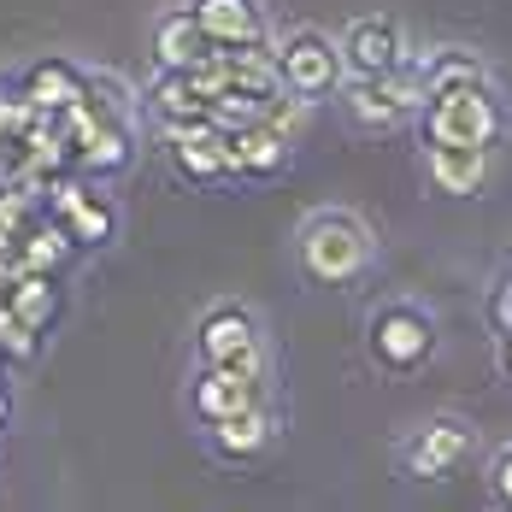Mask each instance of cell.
Returning a JSON list of instances; mask_svg holds the SVG:
<instances>
[{"mask_svg": "<svg viewBox=\"0 0 512 512\" xmlns=\"http://www.w3.org/2000/svg\"><path fill=\"white\" fill-rule=\"evenodd\" d=\"M295 259H301V271L312 283H330V289L359 283L377 265V230L354 206H318L295 230Z\"/></svg>", "mask_w": 512, "mask_h": 512, "instance_id": "1", "label": "cell"}, {"mask_svg": "<svg viewBox=\"0 0 512 512\" xmlns=\"http://www.w3.org/2000/svg\"><path fill=\"white\" fill-rule=\"evenodd\" d=\"M418 130H424V142L495 148L507 136V112H501L495 83H465V89H442L418 106Z\"/></svg>", "mask_w": 512, "mask_h": 512, "instance_id": "2", "label": "cell"}, {"mask_svg": "<svg viewBox=\"0 0 512 512\" xmlns=\"http://www.w3.org/2000/svg\"><path fill=\"white\" fill-rule=\"evenodd\" d=\"M336 101H342V112H348L354 130H365V136H389V130H401V124L418 118L424 89H418V71H412V59H407V65L377 71V77H342Z\"/></svg>", "mask_w": 512, "mask_h": 512, "instance_id": "3", "label": "cell"}, {"mask_svg": "<svg viewBox=\"0 0 512 512\" xmlns=\"http://www.w3.org/2000/svg\"><path fill=\"white\" fill-rule=\"evenodd\" d=\"M271 59H277V83L295 95V101H336L348 65H342V48L336 36H324L318 24H295L289 36L271 42Z\"/></svg>", "mask_w": 512, "mask_h": 512, "instance_id": "4", "label": "cell"}, {"mask_svg": "<svg viewBox=\"0 0 512 512\" xmlns=\"http://www.w3.org/2000/svg\"><path fill=\"white\" fill-rule=\"evenodd\" d=\"M365 348L371 359L389 371V377H412L424 371L436 354V318L418 301H383V307L365 318Z\"/></svg>", "mask_w": 512, "mask_h": 512, "instance_id": "5", "label": "cell"}, {"mask_svg": "<svg viewBox=\"0 0 512 512\" xmlns=\"http://www.w3.org/2000/svg\"><path fill=\"white\" fill-rule=\"evenodd\" d=\"M471 454H477V424L460 418V412H436V418L412 424L407 436H401L395 465H401V477H412V483H448Z\"/></svg>", "mask_w": 512, "mask_h": 512, "instance_id": "6", "label": "cell"}, {"mask_svg": "<svg viewBox=\"0 0 512 512\" xmlns=\"http://www.w3.org/2000/svg\"><path fill=\"white\" fill-rule=\"evenodd\" d=\"M195 354H201V365H248V371H265V330H259V318L242 301H218L195 324Z\"/></svg>", "mask_w": 512, "mask_h": 512, "instance_id": "7", "label": "cell"}, {"mask_svg": "<svg viewBox=\"0 0 512 512\" xmlns=\"http://www.w3.org/2000/svg\"><path fill=\"white\" fill-rule=\"evenodd\" d=\"M336 48H342L348 77H377V71H395V65H407V59H412L407 30H401V18H389V12L348 18V24H342V36H336Z\"/></svg>", "mask_w": 512, "mask_h": 512, "instance_id": "8", "label": "cell"}, {"mask_svg": "<svg viewBox=\"0 0 512 512\" xmlns=\"http://www.w3.org/2000/svg\"><path fill=\"white\" fill-rule=\"evenodd\" d=\"M259 401H271V389H265V371H248V365H201L189 383V412L201 424H218Z\"/></svg>", "mask_w": 512, "mask_h": 512, "instance_id": "9", "label": "cell"}, {"mask_svg": "<svg viewBox=\"0 0 512 512\" xmlns=\"http://www.w3.org/2000/svg\"><path fill=\"white\" fill-rule=\"evenodd\" d=\"M165 142H171V165L189 183H224V177H236L230 171V136L212 118H171Z\"/></svg>", "mask_w": 512, "mask_h": 512, "instance_id": "10", "label": "cell"}, {"mask_svg": "<svg viewBox=\"0 0 512 512\" xmlns=\"http://www.w3.org/2000/svg\"><path fill=\"white\" fill-rule=\"evenodd\" d=\"M195 12V24L206 30L212 48H248V42H271L265 6L259 0H183Z\"/></svg>", "mask_w": 512, "mask_h": 512, "instance_id": "11", "label": "cell"}, {"mask_svg": "<svg viewBox=\"0 0 512 512\" xmlns=\"http://www.w3.org/2000/svg\"><path fill=\"white\" fill-rule=\"evenodd\" d=\"M206 436H212L218 460L248 465L277 442V412H271V401H259V407H242V412H230V418H218V424H206Z\"/></svg>", "mask_w": 512, "mask_h": 512, "instance_id": "12", "label": "cell"}, {"mask_svg": "<svg viewBox=\"0 0 512 512\" xmlns=\"http://www.w3.org/2000/svg\"><path fill=\"white\" fill-rule=\"evenodd\" d=\"M424 177L436 195H477L489 183V148L465 142H424Z\"/></svg>", "mask_w": 512, "mask_h": 512, "instance_id": "13", "label": "cell"}, {"mask_svg": "<svg viewBox=\"0 0 512 512\" xmlns=\"http://www.w3.org/2000/svg\"><path fill=\"white\" fill-rule=\"evenodd\" d=\"M412 71H418L424 101L442 95V89H465V83H495V77H489V59L471 53V48H460V42H442V48L412 53Z\"/></svg>", "mask_w": 512, "mask_h": 512, "instance_id": "14", "label": "cell"}, {"mask_svg": "<svg viewBox=\"0 0 512 512\" xmlns=\"http://www.w3.org/2000/svg\"><path fill=\"white\" fill-rule=\"evenodd\" d=\"M212 42H206V30L195 24V12L189 6H177V12H159L154 18V65L159 71H195Z\"/></svg>", "mask_w": 512, "mask_h": 512, "instance_id": "15", "label": "cell"}, {"mask_svg": "<svg viewBox=\"0 0 512 512\" xmlns=\"http://www.w3.org/2000/svg\"><path fill=\"white\" fill-rule=\"evenodd\" d=\"M230 136V171L236 177H277L289 165V136L271 130V124H242V130H224Z\"/></svg>", "mask_w": 512, "mask_h": 512, "instance_id": "16", "label": "cell"}, {"mask_svg": "<svg viewBox=\"0 0 512 512\" xmlns=\"http://www.w3.org/2000/svg\"><path fill=\"white\" fill-rule=\"evenodd\" d=\"M154 112H159V124H171V118H206V95L189 83V71H159Z\"/></svg>", "mask_w": 512, "mask_h": 512, "instance_id": "17", "label": "cell"}, {"mask_svg": "<svg viewBox=\"0 0 512 512\" xmlns=\"http://www.w3.org/2000/svg\"><path fill=\"white\" fill-rule=\"evenodd\" d=\"M30 101L36 106H71L77 101V77H71L65 65H42V71L30 77Z\"/></svg>", "mask_w": 512, "mask_h": 512, "instance_id": "18", "label": "cell"}, {"mask_svg": "<svg viewBox=\"0 0 512 512\" xmlns=\"http://www.w3.org/2000/svg\"><path fill=\"white\" fill-rule=\"evenodd\" d=\"M489 495H495L501 507H512V442H501V448L489 454Z\"/></svg>", "mask_w": 512, "mask_h": 512, "instance_id": "19", "label": "cell"}, {"mask_svg": "<svg viewBox=\"0 0 512 512\" xmlns=\"http://www.w3.org/2000/svg\"><path fill=\"white\" fill-rule=\"evenodd\" d=\"M71 230H83L89 242H106V236H112V212H106V206H83V201H77V218H71Z\"/></svg>", "mask_w": 512, "mask_h": 512, "instance_id": "20", "label": "cell"}, {"mask_svg": "<svg viewBox=\"0 0 512 512\" xmlns=\"http://www.w3.org/2000/svg\"><path fill=\"white\" fill-rule=\"evenodd\" d=\"M48 283H24V289H18V318H30V324H36V318H48Z\"/></svg>", "mask_w": 512, "mask_h": 512, "instance_id": "21", "label": "cell"}, {"mask_svg": "<svg viewBox=\"0 0 512 512\" xmlns=\"http://www.w3.org/2000/svg\"><path fill=\"white\" fill-rule=\"evenodd\" d=\"M495 324H501V336L512 330V283H501V289H495Z\"/></svg>", "mask_w": 512, "mask_h": 512, "instance_id": "22", "label": "cell"}, {"mask_svg": "<svg viewBox=\"0 0 512 512\" xmlns=\"http://www.w3.org/2000/svg\"><path fill=\"white\" fill-rule=\"evenodd\" d=\"M501 359H507V371H512V330L501 336Z\"/></svg>", "mask_w": 512, "mask_h": 512, "instance_id": "23", "label": "cell"}, {"mask_svg": "<svg viewBox=\"0 0 512 512\" xmlns=\"http://www.w3.org/2000/svg\"><path fill=\"white\" fill-rule=\"evenodd\" d=\"M0 412H6V401H0Z\"/></svg>", "mask_w": 512, "mask_h": 512, "instance_id": "24", "label": "cell"}]
</instances>
